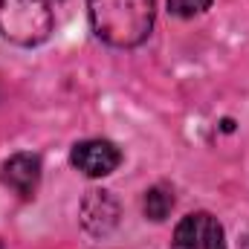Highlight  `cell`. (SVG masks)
<instances>
[{
  "label": "cell",
  "instance_id": "cell-2",
  "mask_svg": "<svg viewBox=\"0 0 249 249\" xmlns=\"http://www.w3.org/2000/svg\"><path fill=\"white\" fill-rule=\"evenodd\" d=\"M50 0H0V38L18 47H38L53 35Z\"/></svg>",
  "mask_w": 249,
  "mask_h": 249
},
{
  "label": "cell",
  "instance_id": "cell-4",
  "mask_svg": "<svg viewBox=\"0 0 249 249\" xmlns=\"http://www.w3.org/2000/svg\"><path fill=\"white\" fill-rule=\"evenodd\" d=\"M70 160L84 177H107V174H113L119 168L122 154L107 139H84V142H78L72 148Z\"/></svg>",
  "mask_w": 249,
  "mask_h": 249
},
{
  "label": "cell",
  "instance_id": "cell-3",
  "mask_svg": "<svg viewBox=\"0 0 249 249\" xmlns=\"http://www.w3.org/2000/svg\"><path fill=\"white\" fill-rule=\"evenodd\" d=\"M174 249H226L223 226L209 212H194L180 220L174 232Z\"/></svg>",
  "mask_w": 249,
  "mask_h": 249
},
{
  "label": "cell",
  "instance_id": "cell-9",
  "mask_svg": "<svg viewBox=\"0 0 249 249\" xmlns=\"http://www.w3.org/2000/svg\"><path fill=\"white\" fill-rule=\"evenodd\" d=\"M244 249H249V238H244Z\"/></svg>",
  "mask_w": 249,
  "mask_h": 249
},
{
  "label": "cell",
  "instance_id": "cell-10",
  "mask_svg": "<svg viewBox=\"0 0 249 249\" xmlns=\"http://www.w3.org/2000/svg\"><path fill=\"white\" fill-rule=\"evenodd\" d=\"M50 3H53V0H50Z\"/></svg>",
  "mask_w": 249,
  "mask_h": 249
},
{
  "label": "cell",
  "instance_id": "cell-6",
  "mask_svg": "<svg viewBox=\"0 0 249 249\" xmlns=\"http://www.w3.org/2000/svg\"><path fill=\"white\" fill-rule=\"evenodd\" d=\"M116 214H119V209L107 191H90L81 206V220L90 232H96V220H102V235L110 232L116 226Z\"/></svg>",
  "mask_w": 249,
  "mask_h": 249
},
{
  "label": "cell",
  "instance_id": "cell-1",
  "mask_svg": "<svg viewBox=\"0 0 249 249\" xmlns=\"http://www.w3.org/2000/svg\"><path fill=\"white\" fill-rule=\"evenodd\" d=\"M96 38L110 47H139L154 29V0H87Z\"/></svg>",
  "mask_w": 249,
  "mask_h": 249
},
{
  "label": "cell",
  "instance_id": "cell-8",
  "mask_svg": "<svg viewBox=\"0 0 249 249\" xmlns=\"http://www.w3.org/2000/svg\"><path fill=\"white\" fill-rule=\"evenodd\" d=\"M212 6V0H168V9L177 18H194L200 12H206Z\"/></svg>",
  "mask_w": 249,
  "mask_h": 249
},
{
  "label": "cell",
  "instance_id": "cell-5",
  "mask_svg": "<svg viewBox=\"0 0 249 249\" xmlns=\"http://www.w3.org/2000/svg\"><path fill=\"white\" fill-rule=\"evenodd\" d=\"M0 177L18 197L29 200V197H35L38 183H41V160L35 154H15L3 162Z\"/></svg>",
  "mask_w": 249,
  "mask_h": 249
},
{
  "label": "cell",
  "instance_id": "cell-7",
  "mask_svg": "<svg viewBox=\"0 0 249 249\" xmlns=\"http://www.w3.org/2000/svg\"><path fill=\"white\" fill-rule=\"evenodd\" d=\"M174 209V191L168 186H154L145 194V217L151 220H165Z\"/></svg>",
  "mask_w": 249,
  "mask_h": 249
}]
</instances>
